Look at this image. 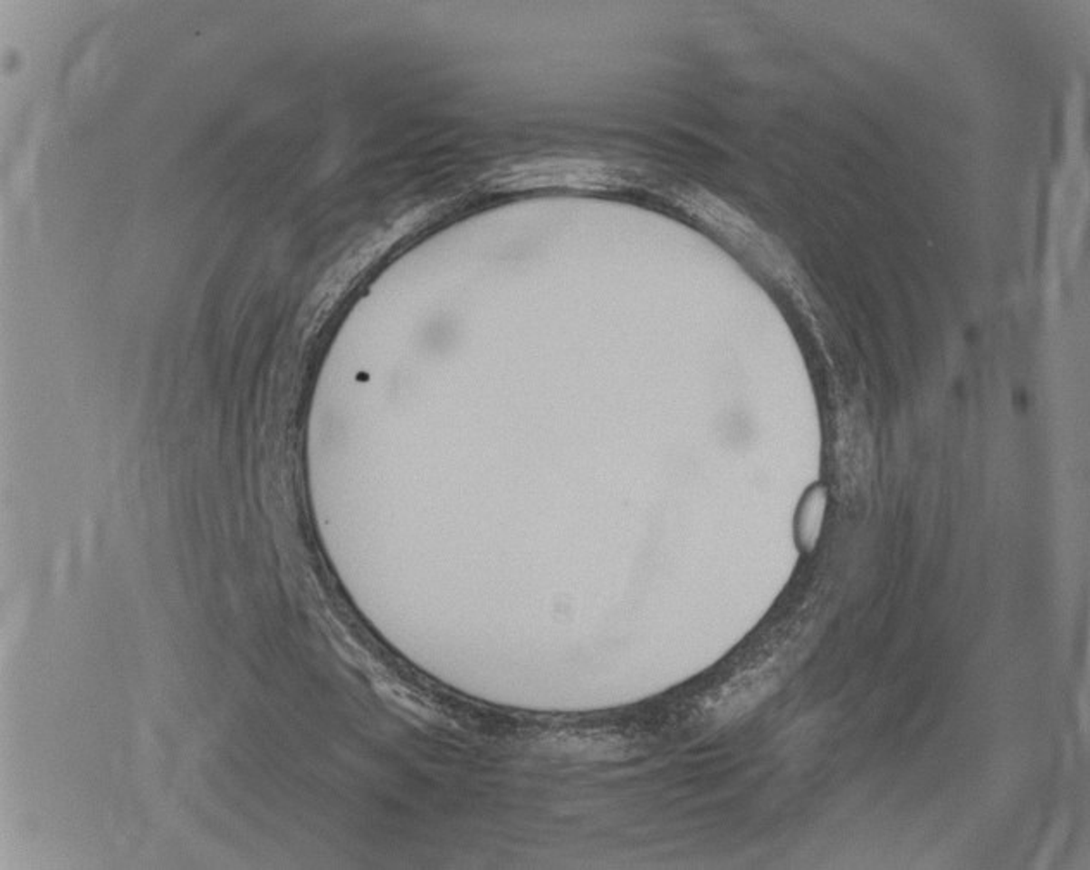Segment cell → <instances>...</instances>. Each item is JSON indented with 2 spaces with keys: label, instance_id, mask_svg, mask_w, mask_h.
Instances as JSON below:
<instances>
[{
  "label": "cell",
  "instance_id": "6da1fadb",
  "mask_svg": "<svg viewBox=\"0 0 1090 870\" xmlns=\"http://www.w3.org/2000/svg\"><path fill=\"white\" fill-rule=\"evenodd\" d=\"M823 508H825V498H823V492H819V491L809 494L808 502H804V508H802L799 517V534L806 550L813 548L817 542L821 520H823Z\"/></svg>",
  "mask_w": 1090,
  "mask_h": 870
}]
</instances>
